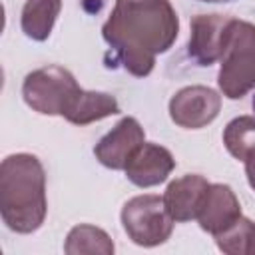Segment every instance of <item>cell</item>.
<instances>
[{
	"label": "cell",
	"instance_id": "30bf717a",
	"mask_svg": "<svg viewBox=\"0 0 255 255\" xmlns=\"http://www.w3.org/2000/svg\"><path fill=\"white\" fill-rule=\"evenodd\" d=\"M209 181L203 175L187 173L183 177L173 179L163 191V205L175 223H185L197 219L205 193L209 189Z\"/></svg>",
	"mask_w": 255,
	"mask_h": 255
},
{
	"label": "cell",
	"instance_id": "ba28073f",
	"mask_svg": "<svg viewBox=\"0 0 255 255\" xmlns=\"http://www.w3.org/2000/svg\"><path fill=\"white\" fill-rule=\"evenodd\" d=\"M143 141H145V131L141 124L135 118L126 116L96 143L94 155L104 167L116 171L126 169L128 161Z\"/></svg>",
	"mask_w": 255,
	"mask_h": 255
},
{
	"label": "cell",
	"instance_id": "e0dca14e",
	"mask_svg": "<svg viewBox=\"0 0 255 255\" xmlns=\"http://www.w3.org/2000/svg\"><path fill=\"white\" fill-rule=\"evenodd\" d=\"M243 163H245V175H247V181H249V187L255 191V145L245 153L243 157Z\"/></svg>",
	"mask_w": 255,
	"mask_h": 255
},
{
	"label": "cell",
	"instance_id": "9c48e42d",
	"mask_svg": "<svg viewBox=\"0 0 255 255\" xmlns=\"http://www.w3.org/2000/svg\"><path fill=\"white\" fill-rule=\"evenodd\" d=\"M175 167L171 151L163 145L143 141L126 165V177L137 187H153L163 183Z\"/></svg>",
	"mask_w": 255,
	"mask_h": 255
},
{
	"label": "cell",
	"instance_id": "d6986e66",
	"mask_svg": "<svg viewBox=\"0 0 255 255\" xmlns=\"http://www.w3.org/2000/svg\"><path fill=\"white\" fill-rule=\"evenodd\" d=\"M249 255H255V235H253V243H251V253Z\"/></svg>",
	"mask_w": 255,
	"mask_h": 255
},
{
	"label": "cell",
	"instance_id": "ac0fdd59",
	"mask_svg": "<svg viewBox=\"0 0 255 255\" xmlns=\"http://www.w3.org/2000/svg\"><path fill=\"white\" fill-rule=\"evenodd\" d=\"M199 2H209V4H219V2H233V0H199Z\"/></svg>",
	"mask_w": 255,
	"mask_h": 255
},
{
	"label": "cell",
	"instance_id": "2e32d148",
	"mask_svg": "<svg viewBox=\"0 0 255 255\" xmlns=\"http://www.w3.org/2000/svg\"><path fill=\"white\" fill-rule=\"evenodd\" d=\"M223 145L235 159L243 161L245 153L255 145V118L239 116L231 120L223 129Z\"/></svg>",
	"mask_w": 255,
	"mask_h": 255
},
{
	"label": "cell",
	"instance_id": "9a60e30c",
	"mask_svg": "<svg viewBox=\"0 0 255 255\" xmlns=\"http://www.w3.org/2000/svg\"><path fill=\"white\" fill-rule=\"evenodd\" d=\"M253 235H255V223L241 215L233 225H229L221 233L213 235V239H215L219 251H223L227 255H249Z\"/></svg>",
	"mask_w": 255,
	"mask_h": 255
},
{
	"label": "cell",
	"instance_id": "7a4b0ae2",
	"mask_svg": "<svg viewBox=\"0 0 255 255\" xmlns=\"http://www.w3.org/2000/svg\"><path fill=\"white\" fill-rule=\"evenodd\" d=\"M48 211L46 171L32 153H12L0 163V213L14 233H34Z\"/></svg>",
	"mask_w": 255,
	"mask_h": 255
},
{
	"label": "cell",
	"instance_id": "5b68a950",
	"mask_svg": "<svg viewBox=\"0 0 255 255\" xmlns=\"http://www.w3.org/2000/svg\"><path fill=\"white\" fill-rule=\"evenodd\" d=\"M120 217L124 231L139 247H155L165 243L175 223L163 205V197L153 193L135 195L126 201Z\"/></svg>",
	"mask_w": 255,
	"mask_h": 255
},
{
	"label": "cell",
	"instance_id": "8992f818",
	"mask_svg": "<svg viewBox=\"0 0 255 255\" xmlns=\"http://www.w3.org/2000/svg\"><path fill=\"white\" fill-rule=\"evenodd\" d=\"M235 18L227 14H197L191 18L187 54L197 66H211L221 60Z\"/></svg>",
	"mask_w": 255,
	"mask_h": 255
},
{
	"label": "cell",
	"instance_id": "52a82bcc",
	"mask_svg": "<svg viewBox=\"0 0 255 255\" xmlns=\"http://www.w3.org/2000/svg\"><path fill=\"white\" fill-rule=\"evenodd\" d=\"M221 110V96L207 86H187L169 100V118L183 129H201L209 126Z\"/></svg>",
	"mask_w": 255,
	"mask_h": 255
},
{
	"label": "cell",
	"instance_id": "6da1fadb",
	"mask_svg": "<svg viewBox=\"0 0 255 255\" xmlns=\"http://www.w3.org/2000/svg\"><path fill=\"white\" fill-rule=\"evenodd\" d=\"M179 32L169 0H116L102 36L122 66L137 78L151 74L155 56L167 52Z\"/></svg>",
	"mask_w": 255,
	"mask_h": 255
},
{
	"label": "cell",
	"instance_id": "4fadbf2b",
	"mask_svg": "<svg viewBox=\"0 0 255 255\" xmlns=\"http://www.w3.org/2000/svg\"><path fill=\"white\" fill-rule=\"evenodd\" d=\"M60 10L62 0H26L20 18L22 32L36 42L48 40Z\"/></svg>",
	"mask_w": 255,
	"mask_h": 255
},
{
	"label": "cell",
	"instance_id": "3957f363",
	"mask_svg": "<svg viewBox=\"0 0 255 255\" xmlns=\"http://www.w3.org/2000/svg\"><path fill=\"white\" fill-rule=\"evenodd\" d=\"M219 62L217 86L227 100H241L255 90V24L235 18Z\"/></svg>",
	"mask_w": 255,
	"mask_h": 255
},
{
	"label": "cell",
	"instance_id": "7c38bea8",
	"mask_svg": "<svg viewBox=\"0 0 255 255\" xmlns=\"http://www.w3.org/2000/svg\"><path fill=\"white\" fill-rule=\"evenodd\" d=\"M116 114H120V104L112 94L82 88L64 118L74 126H88Z\"/></svg>",
	"mask_w": 255,
	"mask_h": 255
},
{
	"label": "cell",
	"instance_id": "8fae6325",
	"mask_svg": "<svg viewBox=\"0 0 255 255\" xmlns=\"http://www.w3.org/2000/svg\"><path fill=\"white\" fill-rule=\"evenodd\" d=\"M241 217V203L225 183H211L197 213L199 227L211 235L221 233Z\"/></svg>",
	"mask_w": 255,
	"mask_h": 255
},
{
	"label": "cell",
	"instance_id": "277c9868",
	"mask_svg": "<svg viewBox=\"0 0 255 255\" xmlns=\"http://www.w3.org/2000/svg\"><path fill=\"white\" fill-rule=\"evenodd\" d=\"M80 86L74 74L62 66H44L30 72L22 84V98L34 112L42 116H66Z\"/></svg>",
	"mask_w": 255,
	"mask_h": 255
},
{
	"label": "cell",
	"instance_id": "5bb4252c",
	"mask_svg": "<svg viewBox=\"0 0 255 255\" xmlns=\"http://www.w3.org/2000/svg\"><path fill=\"white\" fill-rule=\"evenodd\" d=\"M114 241L110 239V235L96 227V225H76L70 229L66 243H64V251L68 255H84V253H98V255H112L114 253Z\"/></svg>",
	"mask_w": 255,
	"mask_h": 255
}]
</instances>
